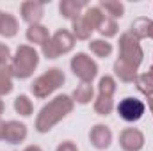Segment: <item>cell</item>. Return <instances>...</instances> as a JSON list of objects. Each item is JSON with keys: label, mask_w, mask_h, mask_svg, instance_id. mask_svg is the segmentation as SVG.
<instances>
[{"label": "cell", "mask_w": 153, "mask_h": 151, "mask_svg": "<svg viewBox=\"0 0 153 151\" xmlns=\"http://www.w3.org/2000/svg\"><path fill=\"white\" fill-rule=\"evenodd\" d=\"M93 94H94V91H93L91 84H80L73 91V101L80 103V105H85L93 100Z\"/></svg>", "instance_id": "cell-17"}, {"label": "cell", "mask_w": 153, "mask_h": 151, "mask_svg": "<svg viewBox=\"0 0 153 151\" xmlns=\"http://www.w3.org/2000/svg\"><path fill=\"white\" fill-rule=\"evenodd\" d=\"M135 85H137V89H139L143 94H146L148 98L153 96V78L150 76V73L135 76Z\"/></svg>", "instance_id": "cell-21"}, {"label": "cell", "mask_w": 153, "mask_h": 151, "mask_svg": "<svg viewBox=\"0 0 153 151\" xmlns=\"http://www.w3.org/2000/svg\"><path fill=\"white\" fill-rule=\"evenodd\" d=\"M150 76L153 78V66H152V70H150Z\"/></svg>", "instance_id": "cell-35"}, {"label": "cell", "mask_w": 153, "mask_h": 151, "mask_svg": "<svg viewBox=\"0 0 153 151\" xmlns=\"http://www.w3.org/2000/svg\"><path fill=\"white\" fill-rule=\"evenodd\" d=\"M103 18H105V14H103V11L100 9V5H98V7H87V11L82 14V20L85 21V25H87L91 30L98 29L100 23L103 21Z\"/></svg>", "instance_id": "cell-13"}, {"label": "cell", "mask_w": 153, "mask_h": 151, "mask_svg": "<svg viewBox=\"0 0 153 151\" xmlns=\"http://www.w3.org/2000/svg\"><path fill=\"white\" fill-rule=\"evenodd\" d=\"M98 89H100V96H107V98H112V94H114L116 91V82L112 76H103L102 80H100V85H98Z\"/></svg>", "instance_id": "cell-27"}, {"label": "cell", "mask_w": 153, "mask_h": 151, "mask_svg": "<svg viewBox=\"0 0 153 151\" xmlns=\"http://www.w3.org/2000/svg\"><path fill=\"white\" fill-rule=\"evenodd\" d=\"M22 18L30 25H39V20L43 18V4L41 2H23Z\"/></svg>", "instance_id": "cell-11"}, {"label": "cell", "mask_w": 153, "mask_h": 151, "mask_svg": "<svg viewBox=\"0 0 153 151\" xmlns=\"http://www.w3.org/2000/svg\"><path fill=\"white\" fill-rule=\"evenodd\" d=\"M18 32V21L13 14L9 13H4L2 16V21H0V36H5V38H13L16 36Z\"/></svg>", "instance_id": "cell-15"}, {"label": "cell", "mask_w": 153, "mask_h": 151, "mask_svg": "<svg viewBox=\"0 0 153 151\" xmlns=\"http://www.w3.org/2000/svg\"><path fill=\"white\" fill-rule=\"evenodd\" d=\"M117 114L121 119H125L128 123L139 121L144 114V103L137 98H125L117 105Z\"/></svg>", "instance_id": "cell-7"}, {"label": "cell", "mask_w": 153, "mask_h": 151, "mask_svg": "<svg viewBox=\"0 0 153 151\" xmlns=\"http://www.w3.org/2000/svg\"><path fill=\"white\" fill-rule=\"evenodd\" d=\"M119 61L130 64L135 70L143 62V50H141L139 39L135 38L132 32H125L119 38Z\"/></svg>", "instance_id": "cell-5"}, {"label": "cell", "mask_w": 153, "mask_h": 151, "mask_svg": "<svg viewBox=\"0 0 153 151\" xmlns=\"http://www.w3.org/2000/svg\"><path fill=\"white\" fill-rule=\"evenodd\" d=\"M71 70L82 80V84H91L93 78L98 73L96 62L91 57H87L85 53H76L75 57L71 59Z\"/></svg>", "instance_id": "cell-6"}, {"label": "cell", "mask_w": 153, "mask_h": 151, "mask_svg": "<svg viewBox=\"0 0 153 151\" xmlns=\"http://www.w3.org/2000/svg\"><path fill=\"white\" fill-rule=\"evenodd\" d=\"M119 146L125 151H141L144 146V135L137 128H126L119 135Z\"/></svg>", "instance_id": "cell-8"}, {"label": "cell", "mask_w": 153, "mask_h": 151, "mask_svg": "<svg viewBox=\"0 0 153 151\" xmlns=\"http://www.w3.org/2000/svg\"><path fill=\"white\" fill-rule=\"evenodd\" d=\"M25 151H41L39 146H29V148H25Z\"/></svg>", "instance_id": "cell-31"}, {"label": "cell", "mask_w": 153, "mask_h": 151, "mask_svg": "<svg viewBox=\"0 0 153 151\" xmlns=\"http://www.w3.org/2000/svg\"><path fill=\"white\" fill-rule=\"evenodd\" d=\"M14 110L20 115H30L32 114V101L29 100V96L22 94L14 100Z\"/></svg>", "instance_id": "cell-25"}, {"label": "cell", "mask_w": 153, "mask_h": 151, "mask_svg": "<svg viewBox=\"0 0 153 151\" xmlns=\"http://www.w3.org/2000/svg\"><path fill=\"white\" fill-rule=\"evenodd\" d=\"M146 38H152L153 39V21L150 23V27H148V36Z\"/></svg>", "instance_id": "cell-30"}, {"label": "cell", "mask_w": 153, "mask_h": 151, "mask_svg": "<svg viewBox=\"0 0 153 151\" xmlns=\"http://www.w3.org/2000/svg\"><path fill=\"white\" fill-rule=\"evenodd\" d=\"M27 137V126L23 123H18V121H9L4 124V133H2V139L11 142V144H18L22 142L23 139Z\"/></svg>", "instance_id": "cell-9"}, {"label": "cell", "mask_w": 153, "mask_h": 151, "mask_svg": "<svg viewBox=\"0 0 153 151\" xmlns=\"http://www.w3.org/2000/svg\"><path fill=\"white\" fill-rule=\"evenodd\" d=\"M89 50L96 55V57H109L112 53V44L103 41V39H94L89 43Z\"/></svg>", "instance_id": "cell-20"}, {"label": "cell", "mask_w": 153, "mask_h": 151, "mask_svg": "<svg viewBox=\"0 0 153 151\" xmlns=\"http://www.w3.org/2000/svg\"><path fill=\"white\" fill-rule=\"evenodd\" d=\"M2 16H4V13H2V11H0V21H2Z\"/></svg>", "instance_id": "cell-36"}, {"label": "cell", "mask_w": 153, "mask_h": 151, "mask_svg": "<svg viewBox=\"0 0 153 151\" xmlns=\"http://www.w3.org/2000/svg\"><path fill=\"white\" fill-rule=\"evenodd\" d=\"M89 139H91V144L98 150H105L111 146L112 142V132L109 130V126L105 124H96L91 128V133H89Z\"/></svg>", "instance_id": "cell-10"}, {"label": "cell", "mask_w": 153, "mask_h": 151, "mask_svg": "<svg viewBox=\"0 0 153 151\" xmlns=\"http://www.w3.org/2000/svg\"><path fill=\"white\" fill-rule=\"evenodd\" d=\"M9 57H11V52H9V46H5L4 43H0V66H4V64H7V61H9Z\"/></svg>", "instance_id": "cell-28"}, {"label": "cell", "mask_w": 153, "mask_h": 151, "mask_svg": "<svg viewBox=\"0 0 153 151\" xmlns=\"http://www.w3.org/2000/svg\"><path fill=\"white\" fill-rule=\"evenodd\" d=\"M2 112H4V101L0 100V115H2Z\"/></svg>", "instance_id": "cell-34"}, {"label": "cell", "mask_w": 153, "mask_h": 151, "mask_svg": "<svg viewBox=\"0 0 153 151\" xmlns=\"http://www.w3.org/2000/svg\"><path fill=\"white\" fill-rule=\"evenodd\" d=\"M27 39L30 43H36V44L43 46L50 41V34H48L46 27H43V25H30L27 29Z\"/></svg>", "instance_id": "cell-14"}, {"label": "cell", "mask_w": 153, "mask_h": 151, "mask_svg": "<svg viewBox=\"0 0 153 151\" xmlns=\"http://www.w3.org/2000/svg\"><path fill=\"white\" fill-rule=\"evenodd\" d=\"M75 44V36L73 32L61 29L57 30L46 44H43V55L46 59H57L61 53H68Z\"/></svg>", "instance_id": "cell-4"}, {"label": "cell", "mask_w": 153, "mask_h": 151, "mask_svg": "<svg viewBox=\"0 0 153 151\" xmlns=\"http://www.w3.org/2000/svg\"><path fill=\"white\" fill-rule=\"evenodd\" d=\"M114 109V103H112V98H107V96H98V100L94 101V112L98 115H109Z\"/></svg>", "instance_id": "cell-23"}, {"label": "cell", "mask_w": 153, "mask_h": 151, "mask_svg": "<svg viewBox=\"0 0 153 151\" xmlns=\"http://www.w3.org/2000/svg\"><path fill=\"white\" fill-rule=\"evenodd\" d=\"M2 133H4V123H0V139H2Z\"/></svg>", "instance_id": "cell-33"}, {"label": "cell", "mask_w": 153, "mask_h": 151, "mask_svg": "<svg viewBox=\"0 0 153 151\" xmlns=\"http://www.w3.org/2000/svg\"><path fill=\"white\" fill-rule=\"evenodd\" d=\"M148 101H150V109H152V112H153V96L148 98Z\"/></svg>", "instance_id": "cell-32"}, {"label": "cell", "mask_w": 153, "mask_h": 151, "mask_svg": "<svg viewBox=\"0 0 153 151\" xmlns=\"http://www.w3.org/2000/svg\"><path fill=\"white\" fill-rule=\"evenodd\" d=\"M100 9H103L112 20L114 18H121L125 13V5L121 2H114V0H102L100 2Z\"/></svg>", "instance_id": "cell-19"}, {"label": "cell", "mask_w": 153, "mask_h": 151, "mask_svg": "<svg viewBox=\"0 0 153 151\" xmlns=\"http://www.w3.org/2000/svg\"><path fill=\"white\" fill-rule=\"evenodd\" d=\"M57 151H78V148L75 146V142H71V141H64L62 144H59Z\"/></svg>", "instance_id": "cell-29"}, {"label": "cell", "mask_w": 153, "mask_h": 151, "mask_svg": "<svg viewBox=\"0 0 153 151\" xmlns=\"http://www.w3.org/2000/svg\"><path fill=\"white\" fill-rule=\"evenodd\" d=\"M73 110V100L66 94L55 96L48 105H45L36 119V130L39 133H46L52 130L53 124H57L62 117Z\"/></svg>", "instance_id": "cell-1"}, {"label": "cell", "mask_w": 153, "mask_h": 151, "mask_svg": "<svg viewBox=\"0 0 153 151\" xmlns=\"http://www.w3.org/2000/svg\"><path fill=\"white\" fill-rule=\"evenodd\" d=\"M114 71H116V75L119 76L123 82H134L135 80V68H132L130 64H126V62H123V61H116V64H114Z\"/></svg>", "instance_id": "cell-18"}, {"label": "cell", "mask_w": 153, "mask_h": 151, "mask_svg": "<svg viewBox=\"0 0 153 151\" xmlns=\"http://www.w3.org/2000/svg\"><path fill=\"white\" fill-rule=\"evenodd\" d=\"M13 91V71L11 66H0V96L9 94Z\"/></svg>", "instance_id": "cell-16"}, {"label": "cell", "mask_w": 153, "mask_h": 151, "mask_svg": "<svg viewBox=\"0 0 153 151\" xmlns=\"http://www.w3.org/2000/svg\"><path fill=\"white\" fill-rule=\"evenodd\" d=\"M39 57L38 52L29 46V44H22L16 50V55L13 57V64H11V71L13 76L16 78H29L34 73V70L38 68Z\"/></svg>", "instance_id": "cell-2"}, {"label": "cell", "mask_w": 153, "mask_h": 151, "mask_svg": "<svg viewBox=\"0 0 153 151\" xmlns=\"http://www.w3.org/2000/svg\"><path fill=\"white\" fill-rule=\"evenodd\" d=\"M85 7V2H76V0H64L61 2L59 5V11H61V16L68 18V20H75L80 16V11Z\"/></svg>", "instance_id": "cell-12"}, {"label": "cell", "mask_w": 153, "mask_h": 151, "mask_svg": "<svg viewBox=\"0 0 153 151\" xmlns=\"http://www.w3.org/2000/svg\"><path fill=\"white\" fill-rule=\"evenodd\" d=\"M91 32H93V30H91V29L85 25V21L82 20V14L73 20V36H75L76 39H89Z\"/></svg>", "instance_id": "cell-24"}, {"label": "cell", "mask_w": 153, "mask_h": 151, "mask_svg": "<svg viewBox=\"0 0 153 151\" xmlns=\"http://www.w3.org/2000/svg\"><path fill=\"white\" fill-rule=\"evenodd\" d=\"M62 84H64V73L61 70H57V68H52L46 73H43L41 76H38L32 82L30 89H32V93H34L36 98H46L55 89H59Z\"/></svg>", "instance_id": "cell-3"}, {"label": "cell", "mask_w": 153, "mask_h": 151, "mask_svg": "<svg viewBox=\"0 0 153 151\" xmlns=\"http://www.w3.org/2000/svg\"><path fill=\"white\" fill-rule=\"evenodd\" d=\"M150 23H152V20H148V18H137V20L132 23V30H130V32H132L137 39L146 38V36H148V27H150Z\"/></svg>", "instance_id": "cell-22"}, {"label": "cell", "mask_w": 153, "mask_h": 151, "mask_svg": "<svg viewBox=\"0 0 153 151\" xmlns=\"http://www.w3.org/2000/svg\"><path fill=\"white\" fill-rule=\"evenodd\" d=\"M98 30H100V34H102V36H105V38H112V36L117 34V25H116V21L112 20V18L105 16V18H103V21L100 23Z\"/></svg>", "instance_id": "cell-26"}]
</instances>
